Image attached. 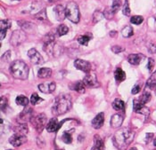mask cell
Listing matches in <instances>:
<instances>
[{
  "label": "cell",
  "instance_id": "9a60e30c",
  "mask_svg": "<svg viewBox=\"0 0 156 150\" xmlns=\"http://www.w3.org/2000/svg\"><path fill=\"white\" fill-rule=\"evenodd\" d=\"M11 27V23L8 20H1L0 22V40L5 37L7 29Z\"/></svg>",
  "mask_w": 156,
  "mask_h": 150
},
{
  "label": "cell",
  "instance_id": "f546056e",
  "mask_svg": "<svg viewBox=\"0 0 156 150\" xmlns=\"http://www.w3.org/2000/svg\"><path fill=\"white\" fill-rule=\"evenodd\" d=\"M15 101H16V104H17V105L23 106V107L28 106V104H29V100H28V98L23 96V95H19V96L16 98Z\"/></svg>",
  "mask_w": 156,
  "mask_h": 150
},
{
  "label": "cell",
  "instance_id": "603a6c76",
  "mask_svg": "<svg viewBox=\"0 0 156 150\" xmlns=\"http://www.w3.org/2000/svg\"><path fill=\"white\" fill-rule=\"evenodd\" d=\"M37 76L39 78H48L52 76V69L48 68H42L38 70Z\"/></svg>",
  "mask_w": 156,
  "mask_h": 150
},
{
  "label": "cell",
  "instance_id": "836d02e7",
  "mask_svg": "<svg viewBox=\"0 0 156 150\" xmlns=\"http://www.w3.org/2000/svg\"><path fill=\"white\" fill-rule=\"evenodd\" d=\"M120 5H121V0H112V5L111 8V11L112 12V13H116L119 11Z\"/></svg>",
  "mask_w": 156,
  "mask_h": 150
},
{
  "label": "cell",
  "instance_id": "277c9868",
  "mask_svg": "<svg viewBox=\"0 0 156 150\" xmlns=\"http://www.w3.org/2000/svg\"><path fill=\"white\" fill-rule=\"evenodd\" d=\"M45 44H44V51L48 53L51 57H58L62 53V47L59 46L55 41V36L52 34H48L45 39Z\"/></svg>",
  "mask_w": 156,
  "mask_h": 150
},
{
  "label": "cell",
  "instance_id": "30bf717a",
  "mask_svg": "<svg viewBox=\"0 0 156 150\" xmlns=\"http://www.w3.org/2000/svg\"><path fill=\"white\" fill-rule=\"evenodd\" d=\"M133 108H134V111L136 113H138V114H142L144 115L145 116L149 115L150 114V110L148 107H146L144 104H142L139 101H133Z\"/></svg>",
  "mask_w": 156,
  "mask_h": 150
},
{
  "label": "cell",
  "instance_id": "5bb4252c",
  "mask_svg": "<svg viewBox=\"0 0 156 150\" xmlns=\"http://www.w3.org/2000/svg\"><path fill=\"white\" fill-rule=\"evenodd\" d=\"M84 82L85 85H87V87H91V88H94L98 86V82L96 79V77L95 75H90V74H87L86 77H84Z\"/></svg>",
  "mask_w": 156,
  "mask_h": 150
},
{
  "label": "cell",
  "instance_id": "4fadbf2b",
  "mask_svg": "<svg viewBox=\"0 0 156 150\" xmlns=\"http://www.w3.org/2000/svg\"><path fill=\"white\" fill-rule=\"evenodd\" d=\"M55 82H49V83H44L38 85L39 91L43 93H52L55 90Z\"/></svg>",
  "mask_w": 156,
  "mask_h": 150
},
{
  "label": "cell",
  "instance_id": "8fae6325",
  "mask_svg": "<svg viewBox=\"0 0 156 150\" xmlns=\"http://www.w3.org/2000/svg\"><path fill=\"white\" fill-rule=\"evenodd\" d=\"M28 56L30 59L31 62L34 64L43 63V58L41 56V54L34 48H31L28 51Z\"/></svg>",
  "mask_w": 156,
  "mask_h": 150
},
{
  "label": "cell",
  "instance_id": "bcb514c9",
  "mask_svg": "<svg viewBox=\"0 0 156 150\" xmlns=\"http://www.w3.org/2000/svg\"><path fill=\"white\" fill-rule=\"evenodd\" d=\"M153 138H154V133H147L145 135V142L149 143L153 139Z\"/></svg>",
  "mask_w": 156,
  "mask_h": 150
},
{
  "label": "cell",
  "instance_id": "e575fe53",
  "mask_svg": "<svg viewBox=\"0 0 156 150\" xmlns=\"http://www.w3.org/2000/svg\"><path fill=\"white\" fill-rule=\"evenodd\" d=\"M105 14L100 11H96L93 14V22L97 23L98 22H100L103 18H104Z\"/></svg>",
  "mask_w": 156,
  "mask_h": 150
},
{
  "label": "cell",
  "instance_id": "4316f807",
  "mask_svg": "<svg viewBox=\"0 0 156 150\" xmlns=\"http://www.w3.org/2000/svg\"><path fill=\"white\" fill-rule=\"evenodd\" d=\"M112 107H113V108H114L115 110H117V111H124V109H125V104H124V102H123L121 100H120V99H116V100L113 101Z\"/></svg>",
  "mask_w": 156,
  "mask_h": 150
},
{
  "label": "cell",
  "instance_id": "3957f363",
  "mask_svg": "<svg viewBox=\"0 0 156 150\" xmlns=\"http://www.w3.org/2000/svg\"><path fill=\"white\" fill-rule=\"evenodd\" d=\"M10 72L12 77L25 80L29 76V67L23 60H14L10 66Z\"/></svg>",
  "mask_w": 156,
  "mask_h": 150
},
{
  "label": "cell",
  "instance_id": "52a82bcc",
  "mask_svg": "<svg viewBox=\"0 0 156 150\" xmlns=\"http://www.w3.org/2000/svg\"><path fill=\"white\" fill-rule=\"evenodd\" d=\"M25 39H26V33L23 30H15L12 32L11 36L10 43L13 46H18L23 44Z\"/></svg>",
  "mask_w": 156,
  "mask_h": 150
},
{
  "label": "cell",
  "instance_id": "7402d4cb",
  "mask_svg": "<svg viewBox=\"0 0 156 150\" xmlns=\"http://www.w3.org/2000/svg\"><path fill=\"white\" fill-rule=\"evenodd\" d=\"M94 147L91 150H105V145L103 139L100 138V136L96 135L94 137Z\"/></svg>",
  "mask_w": 156,
  "mask_h": 150
},
{
  "label": "cell",
  "instance_id": "f1b7e54d",
  "mask_svg": "<svg viewBox=\"0 0 156 150\" xmlns=\"http://www.w3.org/2000/svg\"><path fill=\"white\" fill-rule=\"evenodd\" d=\"M121 34L124 37H130L132 36L134 34V31H133V29L131 26H126L122 29L121 30Z\"/></svg>",
  "mask_w": 156,
  "mask_h": 150
},
{
  "label": "cell",
  "instance_id": "484cf974",
  "mask_svg": "<svg viewBox=\"0 0 156 150\" xmlns=\"http://www.w3.org/2000/svg\"><path fill=\"white\" fill-rule=\"evenodd\" d=\"M72 89L76 92H80V93H84L85 92V84L83 81H79V82H76L73 86H72Z\"/></svg>",
  "mask_w": 156,
  "mask_h": 150
},
{
  "label": "cell",
  "instance_id": "7a4b0ae2",
  "mask_svg": "<svg viewBox=\"0 0 156 150\" xmlns=\"http://www.w3.org/2000/svg\"><path fill=\"white\" fill-rule=\"evenodd\" d=\"M72 107L71 96L63 94L55 99V104L52 107V112L55 115H61L67 113Z\"/></svg>",
  "mask_w": 156,
  "mask_h": 150
},
{
  "label": "cell",
  "instance_id": "6da1fadb",
  "mask_svg": "<svg viewBox=\"0 0 156 150\" xmlns=\"http://www.w3.org/2000/svg\"><path fill=\"white\" fill-rule=\"evenodd\" d=\"M135 132L129 128H122L113 135V145L120 150H124L134 139Z\"/></svg>",
  "mask_w": 156,
  "mask_h": 150
},
{
  "label": "cell",
  "instance_id": "f907efd6",
  "mask_svg": "<svg viewBox=\"0 0 156 150\" xmlns=\"http://www.w3.org/2000/svg\"><path fill=\"white\" fill-rule=\"evenodd\" d=\"M129 150H137V149H136V148H130V149H129Z\"/></svg>",
  "mask_w": 156,
  "mask_h": 150
},
{
  "label": "cell",
  "instance_id": "f5cc1de1",
  "mask_svg": "<svg viewBox=\"0 0 156 150\" xmlns=\"http://www.w3.org/2000/svg\"><path fill=\"white\" fill-rule=\"evenodd\" d=\"M9 150H11V149H9Z\"/></svg>",
  "mask_w": 156,
  "mask_h": 150
},
{
  "label": "cell",
  "instance_id": "8992f818",
  "mask_svg": "<svg viewBox=\"0 0 156 150\" xmlns=\"http://www.w3.org/2000/svg\"><path fill=\"white\" fill-rule=\"evenodd\" d=\"M30 122L33 124V126L36 129L37 132H42L45 126H47V124H47L48 118H47V115L42 113V114L37 115L36 116H33Z\"/></svg>",
  "mask_w": 156,
  "mask_h": 150
},
{
  "label": "cell",
  "instance_id": "d4e9b609",
  "mask_svg": "<svg viewBox=\"0 0 156 150\" xmlns=\"http://www.w3.org/2000/svg\"><path fill=\"white\" fill-rule=\"evenodd\" d=\"M114 77L117 82H122L126 79V74L120 68H118L114 72Z\"/></svg>",
  "mask_w": 156,
  "mask_h": 150
},
{
  "label": "cell",
  "instance_id": "8d00e7d4",
  "mask_svg": "<svg viewBox=\"0 0 156 150\" xmlns=\"http://www.w3.org/2000/svg\"><path fill=\"white\" fill-rule=\"evenodd\" d=\"M150 100H151V93L148 92H144L143 93V95H142V97L140 98L139 101L144 105V104L147 103L148 101H150Z\"/></svg>",
  "mask_w": 156,
  "mask_h": 150
},
{
  "label": "cell",
  "instance_id": "5b68a950",
  "mask_svg": "<svg viewBox=\"0 0 156 150\" xmlns=\"http://www.w3.org/2000/svg\"><path fill=\"white\" fill-rule=\"evenodd\" d=\"M66 17L73 23H78L80 22V9L78 5L75 2H70L65 7Z\"/></svg>",
  "mask_w": 156,
  "mask_h": 150
},
{
  "label": "cell",
  "instance_id": "ac0fdd59",
  "mask_svg": "<svg viewBox=\"0 0 156 150\" xmlns=\"http://www.w3.org/2000/svg\"><path fill=\"white\" fill-rule=\"evenodd\" d=\"M104 122H105V114L102 112V113H99L92 120V126L95 129H100L104 125Z\"/></svg>",
  "mask_w": 156,
  "mask_h": 150
},
{
  "label": "cell",
  "instance_id": "c3c4849f",
  "mask_svg": "<svg viewBox=\"0 0 156 150\" xmlns=\"http://www.w3.org/2000/svg\"><path fill=\"white\" fill-rule=\"evenodd\" d=\"M111 36H115V35H116V31H112V32H111Z\"/></svg>",
  "mask_w": 156,
  "mask_h": 150
},
{
  "label": "cell",
  "instance_id": "2e32d148",
  "mask_svg": "<svg viewBox=\"0 0 156 150\" xmlns=\"http://www.w3.org/2000/svg\"><path fill=\"white\" fill-rule=\"evenodd\" d=\"M54 12L55 13V16L57 18L58 21H63L66 17V11H65V7H63L62 5H57L55 8Z\"/></svg>",
  "mask_w": 156,
  "mask_h": 150
},
{
  "label": "cell",
  "instance_id": "7dc6e473",
  "mask_svg": "<svg viewBox=\"0 0 156 150\" xmlns=\"http://www.w3.org/2000/svg\"><path fill=\"white\" fill-rule=\"evenodd\" d=\"M47 1H48L49 3H55V2H57L59 0H47Z\"/></svg>",
  "mask_w": 156,
  "mask_h": 150
},
{
  "label": "cell",
  "instance_id": "b9f144b4",
  "mask_svg": "<svg viewBox=\"0 0 156 150\" xmlns=\"http://www.w3.org/2000/svg\"><path fill=\"white\" fill-rule=\"evenodd\" d=\"M154 64H155L154 60L152 59V58H149V59H148V63H147V69H148V70H149L150 72H151V71L153 70V69H154Z\"/></svg>",
  "mask_w": 156,
  "mask_h": 150
},
{
  "label": "cell",
  "instance_id": "e0dca14e",
  "mask_svg": "<svg viewBox=\"0 0 156 150\" xmlns=\"http://www.w3.org/2000/svg\"><path fill=\"white\" fill-rule=\"evenodd\" d=\"M18 24L21 26L22 29L24 32H27V33H33L36 29L35 24L29 22H18Z\"/></svg>",
  "mask_w": 156,
  "mask_h": 150
},
{
  "label": "cell",
  "instance_id": "9c48e42d",
  "mask_svg": "<svg viewBox=\"0 0 156 150\" xmlns=\"http://www.w3.org/2000/svg\"><path fill=\"white\" fill-rule=\"evenodd\" d=\"M26 141H27L26 136L24 134H20V133H15L9 138L10 144L12 145L13 147H20L23 144H24Z\"/></svg>",
  "mask_w": 156,
  "mask_h": 150
},
{
  "label": "cell",
  "instance_id": "4dcf8cb0",
  "mask_svg": "<svg viewBox=\"0 0 156 150\" xmlns=\"http://www.w3.org/2000/svg\"><path fill=\"white\" fill-rule=\"evenodd\" d=\"M62 141H63L64 143H66V144H70V143H72V132H71V131H64V132H63V134H62Z\"/></svg>",
  "mask_w": 156,
  "mask_h": 150
},
{
  "label": "cell",
  "instance_id": "83f0119b",
  "mask_svg": "<svg viewBox=\"0 0 156 150\" xmlns=\"http://www.w3.org/2000/svg\"><path fill=\"white\" fill-rule=\"evenodd\" d=\"M91 38H92V35L91 34L82 35V36H80L78 37V42L82 46H87V44Z\"/></svg>",
  "mask_w": 156,
  "mask_h": 150
},
{
  "label": "cell",
  "instance_id": "816d5d0a",
  "mask_svg": "<svg viewBox=\"0 0 156 150\" xmlns=\"http://www.w3.org/2000/svg\"><path fill=\"white\" fill-rule=\"evenodd\" d=\"M18 1H21V0H18Z\"/></svg>",
  "mask_w": 156,
  "mask_h": 150
},
{
  "label": "cell",
  "instance_id": "cb8c5ba5",
  "mask_svg": "<svg viewBox=\"0 0 156 150\" xmlns=\"http://www.w3.org/2000/svg\"><path fill=\"white\" fill-rule=\"evenodd\" d=\"M146 85L151 90H155L156 88V71L152 74V76L149 77V79L146 82Z\"/></svg>",
  "mask_w": 156,
  "mask_h": 150
},
{
  "label": "cell",
  "instance_id": "f6af8a7d",
  "mask_svg": "<svg viewBox=\"0 0 156 150\" xmlns=\"http://www.w3.org/2000/svg\"><path fill=\"white\" fill-rule=\"evenodd\" d=\"M140 91H141V86L137 84H136V85L133 87L131 92H132V94H137Z\"/></svg>",
  "mask_w": 156,
  "mask_h": 150
},
{
  "label": "cell",
  "instance_id": "7bdbcfd3",
  "mask_svg": "<svg viewBox=\"0 0 156 150\" xmlns=\"http://www.w3.org/2000/svg\"><path fill=\"white\" fill-rule=\"evenodd\" d=\"M124 50H125V49H124L122 46H115L112 47V51L114 53H121V52H123Z\"/></svg>",
  "mask_w": 156,
  "mask_h": 150
},
{
  "label": "cell",
  "instance_id": "ee69618b",
  "mask_svg": "<svg viewBox=\"0 0 156 150\" xmlns=\"http://www.w3.org/2000/svg\"><path fill=\"white\" fill-rule=\"evenodd\" d=\"M148 51L151 53H156V45L153 42H150L148 45Z\"/></svg>",
  "mask_w": 156,
  "mask_h": 150
},
{
  "label": "cell",
  "instance_id": "74e56055",
  "mask_svg": "<svg viewBox=\"0 0 156 150\" xmlns=\"http://www.w3.org/2000/svg\"><path fill=\"white\" fill-rule=\"evenodd\" d=\"M143 22H144V18L142 16H139V15L133 16L130 19V22L132 24H135V25H140Z\"/></svg>",
  "mask_w": 156,
  "mask_h": 150
},
{
  "label": "cell",
  "instance_id": "d590c367",
  "mask_svg": "<svg viewBox=\"0 0 156 150\" xmlns=\"http://www.w3.org/2000/svg\"><path fill=\"white\" fill-rule=\"evenodd\" d=\"M68 31H69V29H68V27H67L66 25H64V24L60 25V26L58 27V29H57V33H58V35H59L60 36L66 35L68 33Z\"/></svg>",
  "mask_w": 156,
  "mask_h": 150
},
{
  "label": "cell",
  "instance_id": "7c38bea8",
  "mask_svg": "<svg viewBox=\"0 0 156 150\" xmlns=\"http://www.w3.org/2000/svg\"><path fill=\"white\" fill-rule=\"evenodd\" d=\"M74 66L78 69H80V70H81L83 72H86V73H88L91 70V64H90V62H88L87 60H80V59H77L74 61Z\"/></svg>",
  "mask_w": 156,
  "mask_h": 150
},
{
  "label": "cell",
  "instance_id": "1f68e13d",
  "mask_svg": "<svg viewBox=\"0 0 156 150\" xmlns=\"http://www.w3.org/2000/svg\"><path fill=\"white\" fill-rule=\"evenodd\" d=\"M34 17L36 18L37 20L40 21V22H46L47 21V12L46 9H43L42 11H39L37 13H36L34 15Z\"/></svg>",
  "mask_w": 156,
  "mask_h": 150
},
{
  "label": "cell",
  "instance_id": "ffe728a7",
  "mask_svg": "<svg viewBox=\"0 0 156 150\" xmlns=\"http://www.w3.org/2000/svg\"><path fill=\"white\" fill-rule=\"evenodd\" d=\"M123 123V116L120 114H115L111 118V126L112 128H119Z\"/></svg>",
  "mask_w": 156,
  "mask_h": 150
},
{
  "label": "cell",
  "instance_id": "f35d334b",
  "mask_svg": "<svg viewBox=\"0 0 156 150\" xmlns=\"http://www.w3.org/2000/svg\"><path fill=\"white\" fill-rule=\"evenodd\" d=\"M123 14L126 16H129L130 14V8H129V0H125V3L123 5V8H122Z\"/></svg>",
  "mask_w": 156,
  "mask_h": 150
},
{
  "label": "cell",
  "instance_id": "60d3db41",
  "mask_svg": "<svg viewBox=\"0 0 156 150\" xmlns=\"http://www.w3.org/2000/svg\"><path fill=\"white\" fill-rule=\"evenodd\" d=\"M6 107H7V99L5 97H1V100H0V107H1V110L2 111H5L6 109Z\"/></svg>",
  "mask_w": 156,
  "mask_h": 150
},
{
  "label": "cell",
  "instance_id": "ba28073f",
  "mask_svg": "<svg viewBox=\"0 0 156 150\" xmlns=\"http://www.w3.org/2000/svg\"><path fill=\"white\" fill-rule=\"evenodd\" d=\"M33 117V110L30 107H27L23 110V112L18 115V122L20 124H26L29 121H31Z\"/></svg>",
  "mask_w": 156,
  "mask_h": 150
},
{
  "label": "cell",
  "instance_id": "44dd1931",
  "mask_svg": "<svg viewBox=\"0 0 156 150\" xmlns=\"http://www.w3.org/2000/svg\"><path fill=\"white\" fill-rule=\"evenodd\" d=\"M59 128H60V124H58L56 118H52L47 124V131L48 132H55L58 131Z\"/></svg>",
  "mask_w": 156,
  "mask_h": 150
},
{
  "label": "cell",
  "instance_id": "681fc988",
  "mask_svg": "<svg viewBox=\"0 0 156 150\" xmlns=\"http://www.w3.org/2000/svg\"><path fill=\"white\" fill-rule=\"evenodd\" d=\"M154 146L156 147V138H155V139H154Z\"/></svg>",
  "mask_w": 156,
  "mask_h": 150
},
{
  "label": "cell",
  "instance_id": "d6a6232c",
  "mask_svg": "<svg viewBox=\"0 0 156 150\" xmlns=\"http://www.w3.org/2000/svg\"><path fill=\"white\" fill-rule=\"evenodd\" d=\"M28 127L27 125L25 124H20V125H18V126L15 128V133H20V134H26V133H28Z\"/></svg>",
  "mask_w": 156,
  "mask_h": 150
},
{
  "label": "cell",
  "instance_id": "ab89813d",
  "mask_svg": "<svg viewBox=\"0 0 156 150\" xmlns=\"http://www.w3.org/2000/svg\"><path fill=\"white\" fill-rule=\"evenodd\" d=\"M43 100L37 95V93H33L32 95H31V97H30V102L32 105H36L38 101H42Z\"/></svg>",
  "mask_w": 156,
  "mask_h": 150
},
{
  "label": "cell",
  "instance_id": "d6986e66",
  "mask_svg": "<svg viewBox=\"0 0 156 150\" xmlns=\"http://www.w3.org/2000/svg\"><path fill=\"white\" fill-rule=\"evenodd\" d=\"M144 56L143 54H141V53H132V54H129V57H128V60H129V62L131 64V65H135V66H136V65H138L141 61H142V60L144 59Z\"/></svg>",
  "mask_w": 156,
  "mask_h": 150
}]
</instances>
